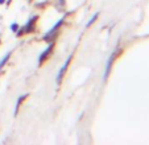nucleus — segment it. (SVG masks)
Segmentation results:
<instances>
[{
    "mask_svg": "<svg viewBox=\"0 0 149 145\" xmlns=\"http://www.w3.org/2000/svg\"><path fill=\"white\" fill-rule=\"evenodd\" d=\"M28 96H29V94H23L19 96V99H17V102H16V107H15V116H17V114H19V111H20V107H21V104L24 103V100H25Z\"/></svg>",
    "mask_w": 149,
    "mask_h": 145,
    "instance_id": "7",
    "label": "nucleus"
},
{
    "mask_svg": "<svg viewBox=\"0 0 149 145\" xmlns=\"http://www.w3.org/2000/svg\"><path fill=\"white\" fill-rule=\"evenodd\" d=\"M19 28H20V24H19V22H12L11 25H9V29H11V32H12V33H15V34H16V32L19 31Z\"/></svg>",
    "mask_w": 149,
    "mask_h": 145,
    "instance_id": "10",
    "label": "nucleus"
},
{
    "mask_svg": "<svg viewBox=\"0 0 149 145\" xmlns=\"http://www.w3.org/2000/svg\"><path fill=\"white\" fill-rule=\"evenodd\" d=\"M69 16H70V13H65L61 19H58V21H57L56 24H54V25L52 26L45 34H44V36H42V38H41L42 41H45V42L56 41L57 37H58V34H59V31H61V28L63 26V24H65L66 19H68Z\"/></svg>",
    "mask_w": 149,
    "mask_h": 145,
    "instance_id": "1",
    "label": "nucleus"
},
{
    "mask_svg": "<svg viewBox=\"0 0 149 145\" xmlns=\"http://www.w3.org/2000/svg\"><path fill=\"white\" fill-rule=\"evenodd\" d=\"M11 57H12V50H9L8 53H6L3 57H1V58H0V72L3 71V69L6 67V65L9 62Z\"/></svg>",
    "mask_w": 149,
    "mask_h": 145,
    "instance_id": "6",
    "label": "nucleus"
},
{
    "mask_svg": "<svg viewBox=\"0 0 149 145\" xmlns=\"http://www.w3.org/2000/svg\"><path fill=\"white\" fill-rule=\"evenodd\" d=\"M99 16H100V13H99V12H95V13L93 15V17H91V19L87 21V24H86V29H88L90 26H93L94 24L96 22V20H98V17H99Z\"/></svg>",
    "mask_w": 149,
    "mask_h": 145,
    "instance_id": "8",
    "label": "nucleus"
},
{
    "mask_svg": "<svg viewBox=\"0 0 149 145\" xmlns=\"http://www.w3.org/2000/svg\"><path fill=\"white\" fill-rule=\"evenodd\" d=\"M54 47H56V41L48 42V46H46L45 49L42 50V53L40 54V57H38V66H42V65H44L46 61H48L49 57H50L52 53H53Z\"/></svg>",
    "mask_w": 149,
    "mask_h": 145,
    "instance_id": "5",
    "label": "nucleus"
},
{
    "mask_svg": "<svg viewBox=\"0 0 149 145\" xmlns=\"http://www.w3.org/2000/svg\"><path fill=\"white\" fill-rule=\"evenodd\" d=\"M0 44H1V38H0Z\"/></svg>",
    "mask_w": 149,
    "mask_h": 145,
    "instance_id": "12",
    "label": "nucleus"
},
{
    "mask_svg": "<svg viewBox=\"0 0 149 145\" xmlns=\"http://www.w3.org/2000/svg\"><path fill=\"white\" fill-rule=\"evenodd\" d=\"M120 53H123V47L116 46L115 49H113V52L111 53V56L108 57L107 62H106V69H104V74H103V82H104V83L108 81V77H110V74H111V70H112L113 62H115V59L118 58L119 56H120Z\"/></svg>",
    "mask_w": 149,
    "mask_h": 145,
    "instance_id": "3",
    "label": "nucleus"
},
{
    "mask_svg": "<svg viewBox=\"0 0 149 145\" xmlns=\"http://www.w3.org/2000/svg\"><path fill=\"white\" fill-rule=\"evenodd\" d=\"M3 4H6V0H0V6H3Z\"/></svg>",
    "mask_w": 149,
    "mask_h": 145,
    "instance_id": "11",
    "label": "nucleus"
},
{
    "mask_svg": "<svg viewBox=\"0 0 149 145\" xmlns=\"http://www.w3.org/2000/svg\"><path fill=\"white\" fill-rule=\"evenodd\" d=\"M56 6H57V9L62 11L66 7V0H56Z\"/></svg>",
    "mask_w": 149,
    "mask_h": 145,
    "instance_id": "9",
    "label": "nucleus"
},
{
    "mask_svg": "<svg viewBox=\"0 0 149 145\" xmlns=\"http://www.w3.org/2000/svg\"><path fill=\"white\" fill-rule=\"evenodd\" d=\"M38 19H40L38 15H33V16H31L28 19V21H26L23 26H20L19 28V31L16 32V36L17 37H23V36H25V34H31V33H33V32H36Z\"/></svg>",
    "mask_w": 149,
    "mask_h": 145,
    "instance_id": "2",
    "label": "nucleus"
},
{
    "mask_svg": "<svg viewBox=\"0 0 149 145\" xmlns=\"http://www.w3.org/2000/svg\"><path fill=\"white\" fill-rule=\"evenodd\" d=\"M73 58H74V52H71L70 56L66 58L65 63L62 65V67L58 70V74H57V77H56V82H57V84H58V86L62 83V82H63V78H65L66 72H68V69H69V66H70V63H71V61H73Z\"/></svg>",
    "mask_w": 149,
    "mask_h": 145,
    "instance_id": "4",
    "label": "nucleus"
}]
</instances>
